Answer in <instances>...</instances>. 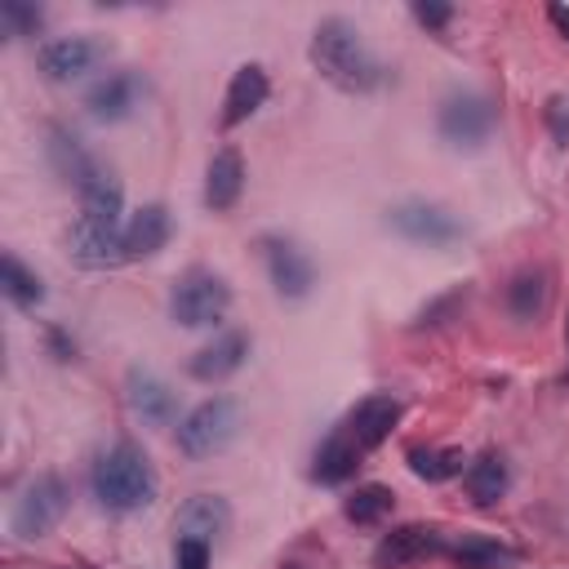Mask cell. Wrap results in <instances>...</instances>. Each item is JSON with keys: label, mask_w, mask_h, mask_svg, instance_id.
<instances>
[{"label": "cell", "mask_w": 569, "mask_h": 569, "mask_svg": "<svg viewBox=\"0 0 569 569\" xmlns=\"http://www.w3.org/2000/svg\"><path fill=\"white\" fill-rule=\"evenodd\" d=\"M311 67L342 93H369L382 84V62L369 53L347 18H320L311 31Z\"/></svg>", "instance_id": "6da1fadb"}, {"label": "cell", "mask_w": 569, "mask_h": 569, "mask_svg": "<svg viewBox=\"0 0 569 569\" xmlns=\"http://www.w3.org/2000/svg\"><path fill=\"white\" fill-rule=\"evenodd\" d=\"M89 485H93V498L107 507V511H142L156 502V471L147 462V453L129 440L102 449L93 458V471H89Z\"/></svg>", "instance_id": "7a4b0ae2"}, {"label": "cell", "mask_w": 569, "mask_h": 569, "mask_svg": "<svg viewBox=\"0 0 569 569\" xmlns=\"http://www.w3.org/2000/svg\"><path fill=\"white\" fill-rule=\"evenodd\" d=\"M240 422H244L240 400H231V396H209V400H200V405L178 422L173 440H178V449H182L187 458H213V453H222V449L240 436Z\"/></svg>", "instance_id": "3957f363"}, {"label": "cell", "mask_w": 569, "mask_h": 569, "mask_svg": "<svg viewBox=\"0 0 569 569\" xmlns=\"http://www.w3.org/2000/svg\"><path fill=\"white\" fill-rule=\"evenodd\" d=\"M231 307V284L209 271V267H187L178 280H173V293H169V316L182 325V329H209L227 316Z\"/></svg>", "instance_id": "277c9868"}, {"label": "cell", "mask_w": 569, "mask_h": 569, "mask_svg": "<svg viewBox=\"0 0 569 569\" xmlns=\"http://www.w3.org/2000/svg\"><path fill=\"white\" fill-rule=\"evenodd\" d=\"M67 507H71V489H67V480L58 476V471H40L22 493H18V502H13V516H9V529L18 533V538H44V533H53L58 529V520L67 516Z\"/></svg>", "instance_id": "5b68a950"}, {"label": "cell", "mask_w": 569, "mask_h": 569, "mask_svg": "<svg viewBox=\"0 0 569 569\" xmlns=\"http://www.w3.org/2000/svg\"><path fill=\"white\" fill-rule=\"evenodd\" d=\"M493 124H498V111H493V102H489L485 93H476V89L449 93V98L440 102V111H436V129H440V138H445L453 151H480V147L489 142Z\"/></svg>", "instance_id": "8992f818"}, {"label": "cell", "mask_w": 569, "mask_h": 569, "mask_svg": "<svg viewBox=\"0 0 569 569\" xmlns=\"http://www.w3.org/2000/svg\"><path fill=\"white\" fill-rule=\"evenodd\" d=\"M107 58H111V40H102V36H93V31H76V36H53V40H44L40 53H36V67H40L49 80L71 84V80L89 76L93 67H102Z\"/></svg>", "instance_id": "52a82bcc"}, {"label": "cell", "mask_w": 569, "mask_h": 569, "mask_svg": "<svg viewBox=\"0 0 569 569\" xmlns=\"http://www.w3.org/2000/svg\"><path fill=\"white\" fill-rule=\"evenodd\" d=\"M258 249H262L267 276H271V284H276L280 298L298 302V298H307L316 289V262H311V253L298 240H289V236H262Z\"/></svg>", "instance_id": "ba28073f"}, {"label": "cell", "mask_w": 569, "mask_h": 569, "mask_svg": "<svg viewBox=\"0 0 569 569\" xmlns=\"http://www.w3.org/2000/svg\"><path fill=\"white\" fill-rule=\"evenodd\" d=\"M445 551V529L440 525H427V520H405L396 529H387L369 556L373 569H409L427 556H440Z\"/></svg>", "instance_id": "9c48e42d"}, {"label": "cell", "mask_w": 569, "mask_h": 569, "mask_svg": "<svg viewBox=\"0 0 569 569\" xmlns=\"http://www.w3.org/2000/svg\"><path fill=\"white\" fill-rule=\"evenodd\" d=\"M387 227H391L396 236L413 240V244H427V249L462 240V222H458L445 204H431V200H405V204H396V209L387 213Z\"/></svg>", "instance_id": "30bf717a"}, {"label": "cell", "mask_w": 569, "mask_h": 569, "mask_svg": "<svg viewBox=\"0 0 569 569\" xmlns=\"http://www.w3.org/2000/svg\"><path fill=\"white\" fill-rule=\"evenodd\" d=\"M67 253H71V262L84 267V271H111V267H124V262H129L124 227H102V222L76 218L71 231H67Z\"/></svg>", "instance_id": "8fae6325"}, {"label": "cell", "mask_w": 569, "mask_h": 569, "mask_svg": "<svg viewBox=\"0 0 569 569\" xmlns=\"http://www.w3.org/2000/svg\"><path fill=\"white\" fill-rule=\"evenodd\" d=\"M142 93H147V84H142L138 71H111V76H102L98 84H89L84 111H89L98 124H120V120H129V116L138 111Z\"/></svg>", "instance_id": "7c38bea8"}, {"label": "cell", "mask_w": 569, "mask_h": 569, "mask_svg": "<svg viewBox=\"0 0 569 569\" xmlns=\"http://www.w3.org/2000/svg\"><path fill=\"white\" fill-rule=\"evenodd\" d=\"M400 413H405L400 396H391V391H373V396H365V400L342 418V431L369 453V449H378V445L396 431Z\"/></svg>", "instance_id": "4fadbf2b"}, {"label": "cell", "mask_w": 569, "mask_h": 569, "mask_svg": "<svg viewBox=\"0 0 569 569\" xmlns=\"http://www.w3.org/2000/svg\"><path fill=\"white\" fill-rule=\"evenodd\" d=\"M124 400H129V409H133L142 422H151V427H169V422L178 418V396H173V387H169L160 373L142 369V365H133V369L124 373Z\"/></svg>", "instance_id": "5bb4252c"}, {"label": "cell", "mask_w": 569, "mask_h": 569, "mask_svg": "<svg viewBox=\"0 0 569 569\" xmlns=\"http://www.w3.org/2000/svg\"><path fill=\"white\" fill-rule=\"evenodd\" d=\"M49 164H53V173L67 182V187H89L98 173H102V160L67 129V124H49Z\"/></svg>", "instance_id": "9a60e30c"}, {"label": "cell", "mask_w": 569, "mask_h": 569, "mask_svg": "<svg viewBox=\"0 0 569 569\" xmlns=\"http://www.w3.org/2000/svg\"><path fill=\"white\" fill-rule=\"evenodd\" d=\"M173 529H178V542H182V538H187V542H218V538L231 529V507H227V498H218V493H196V498H187V502L178 507Z\"/></svg>", "instance_id": "2e32d148"}, {"label": "cell", "mask_w": 569, "mask_h": 569, "mask_svg": "<svg viewBox=\"0 0 569 569\" xmlns=\"http://www.w3.org/2000/svg\"><path fill=\"white\" fill-rule=\"evenodd\" d=\"M244 356H249V333L227 329V333H218L213 342H204V347L187 360V373H191L196 382H222V378H231V373L244 365Z\"/></svg>", "instance_id": "e0dca14e"}, {"label": "cell", "mask_w": 569, "mask_h": 569, "mask_svg": "<svg viewBox=\"0 0 569 569\" xmlns=\"http://www.w3.org/2000/svg\"><path fill=\"white\" fill-rule=\"evenodd\" d=\"M267 93H271V80H267V71H262L258 62L236 67V76H231V84H227V98H222V116H218V124H222V129L244 124V120L267 102Z\"/></svg>", "instance_id": "ac0fdd59"}, {"label": "cell", "mask_w": 569, "mask_h": 569, "mask_svg": "<svg viewBox=\"0 0 569 569\" xmlns=\"http://www.w3.org/2000/svg\"><path fill=\"white\" fill-rule=\"evenodd\" d=\"M240 196H244V156L236 147H222L204 169V209L227 213L240 204Z\"/></svg>", "instance_id": "d6986e66"}, {"label": "cell", "mask_w": 569, "mask_h": 569, "mask_svg": "<svg viewBox=\"0 0 569 569\" xmlns=\"http://www.w3.org/2000/svg\"><path fill=\"white\" fill-rule=\"evenodd\" d=\"M169 236H173V218H169V209H164L160 200L133 209L129 222H124V249H129V262L160 253V249L169 244Z\"/></svg>", "instance_id": "ffe728a7"}, {"label": "cell", "mask_w": 569, "mask_h": 569, "mask_svg": "<svg viewBox=\"0 0 569 569\" xmlns=\"http://www.w3.org/2000/svg\"><path fill=\"white\" fill-rule=\"evenodd\" d=\"M360 462H365V449L338 427V431L316 449V458H311V480H316V485H347V480L360 471Z\"/></svg>", "instance_id": "44dd1931"}, {"label": "cell", "mask_w": 569, "mask_h": 569, "mask_svg": "<svg viewBox=\"0 0 569 569\" xmlns=\"http://www.w3.org/2000/svg\"><path fill=\"white\" fill-rule=\"evenodd\" d=\"M462 485H467V498H471L476 507H493V502L507 498V489H511V471H507L502 453H480V458L467 462Z\"/></svg>", "instance_id": "7402d4cb"}, {"label": "cell", "mask_w": 569, "mask_h": 569, "mask_svg": "<svg viewBox=\"0 0 569 569\" xmlns=\"http://www.w3.org/2000/svg\"><path fill=\"white\" fill-rule=\"evenodd\" d=\"M76 196H80V218L102 222V227H124V222H120V213H124V187H120V178H116L111 169H102V173H98L89 187H80Z\"/></svg>", "instance_id": "603a6c76"}, {"label": "cell", "mask_w": 569, "mask_h": 569, "mask_svg": "<svg viewBox=\"0 0 569 569\" xmlns=\"http://www.w3.org/2000/svg\"><path fill=\"white\" fill-rule=\"evenodd\" d=\"M445 551H449V560H453L458 569H511V565H516V551L502 547V542L489 538V533H462V538L449 542Z\"/></svg>", "instance_id": "cb8c5ba5"}, {"label": "cell", "mask_w": 569, "mask_h": 569, "mask_svg": "<svg viewBox=\"0 0 569 569\" xmlns=\"http://www.w3.org/2000/svg\"><path fill=\"white\" fill-rule=\"evenodd\" d=\"M405 462H409V471H413L418 480H427V485H445V480H453V476L467 471V458H462V449H453V445H413V449L405 453Z\"/></svg>", "instance_id": "d4e9b609"}, {"label": "cell", "mask_w": 569, "mask_h": 569, "mask_svg": "<svg viewBox=\"0 0 569 569\" xmlns=\"http://www.w3.org/2000/svg\"><path fill=\"white\" fill-rule=\"evenodd\" d=\"M551 302V276L547 271H520L511 284H507V307L516 320H538Z\"/></svg>", "instance_id": "484cf974"}, {"label": "cell", "mask_w": 569, "mask_h": 569, "mask_svg": "<svg viewBox=\"0 0 569 569\" xmlns=\"http://www.w3.org/2000/svg\"><path fill=\"white\" fill-rule=\"evenodd\" d=\"M0 289H4V298H9L13 307H22V311H31V307L44 302L40 276H36L18 253H4V258H0Z\"/></svg>", "instance_id": "4316f807"}, {"label": "cell", "mask_w": 569, "mask_h": 569, "mask_svg": "<svg viewBox=\"0 0 569 569\" xmlns=\"http://www.w3.org/2000/svg\"><path fill=\"white\" fill-rule=\"evenodd\" d=\"M391 507H396L391 485H356L347 493V502H342V516L351 525H382L391 516Z\"/></svg>", "instance_id": "83f0119b"}, {"label": "cell", "mask_w": 569, "mask_h": 569, "mask_svg": "<svg viewBox=\"0 0 569 569\" xmlns=\"http://www.w3.org/2000/svg\"><path fill=\"white\" fill-rule=\"evenodd\" d=\"M40 27H44V13H40L36 4H27V0H0V31H4L9 40L36 36Z\"/></svg>", "instance_id": "f1b7e54d"}, {"label": "cell", "mask_w": 569, "mask_h": 569, "mask_svg": "<svg viewBox=\"0 0 569 569\" xmlns=\"http://www.w3.org/2000/svg\"><path fill=\"white\" fill-rule=\"evenodd\" d=\"M542 120H547V133L560 147H569V93H551L547 107H542Z\"/></svg>", "instance_id": "f546056e"}, {"label": "cell", "mask_w": 569, "mask_h": 569, "mask_svg": "<svg viewBox=\"0 0 569 569\" xmlns=\"http://www.w3.org/2000/svg\"><path fill=\"white\" fill-rule=\"evenodd\" d=\"M409 13H413L427 31H445V27L453 22V4H440V0H413Z\"/></svg>", "instance_id": "4dcf8cb0"}, {"label": "cell", "mask_w": 569, "mask_h": 569, "mask_svg": "<svg viewBox=\"0 0 569 569\" xmlns=\"http://www.w3.org/2000/svg\"><path fill=\"white\" fill-rule=\"evenodd\" d=\"M173 569H209V542H178V556H173Z\"/></svg>", "instance_id": "1f68e13d"}, {"label": "cell", "mask_w": 569, "mask_h": 569, "mask_svg": "<svg viewBox=\"0 0 569 569\" xmlns=\"http://www.w3.org/2000/svg\"><path fill=\"white\" fill-rule=\"evenodd\" d=\"M44 342H49L53 360H71V356H76V342H71V338H67L58 325H49V329H44Z\"/></svg>", "instance_id": "d6a6232c"}, {"label": "cell", "mask_w": 569, "mask_h": 569, "mask_svg": "<svg viewBox=\"0 0 569 569\" xmlns=\"http://www.w3.org/2000/svg\"><path fill=\"white\" fill-rule=\"evenodd\" d=\"M547 22L569 40V4H547Z\"/></svg>", "instance_id": "836d02e7"}, {"label": "cell", "mask_w": 569, "mask_h": 569, "mask_svg": "<svg viewBox=\"0 0 569 569\" xmlns=\"http://www.w3.org/2000/svg\"><path fill=\"white\" fill-rule=\"evenodd\" d=\"M67 569H93V565H67Z\"/></svg>", "instance_id": "e575fe53"}, {"label": "cell", "mask_w": 569, "mask_h": 569, "mask_svg": "<svg viewBox=\"0 0 569 569\" xmlns=\"http://www.w3.org/2000/svg\"><path fill=\"white\" fill-rule=\"evenodd\" d=\"M565 342H569V316H565Z\"/></svg>", "instance_id": "d590c367"}, {"label": "cell", "mask_w": 569, "mask_h": 569, "mask_svg": "<svg viewBox=\"0 0 569 569\" xmlns=\"http://www.w3.org/2000/svg\"><path fill=\"white\" fill-rule=\"evenodd\" d=\"M284 569H298V565H284Z\"/></svg>", "instance_id": "8d00e7d4"}]
</instances>
